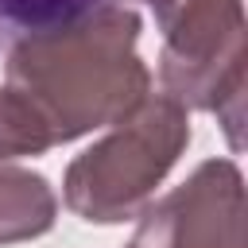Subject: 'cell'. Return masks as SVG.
<instances>
[{"label":"cell","mask_w":248,"mask_h":248,"mask_svg":"<svg viewBox=\"0 0 248 248\" xmlns=\"http://www.w3.org/2000/svg\"><path fill=\"white\" fill-rule=\"evenodd\" d=\"M143 19L128 4L16 39L4 50V78L46 124L54 143L128 120L151 93V70L136 54Z\"/></svg>","instance_id":"1"},{"label":"cell","mask_w":248,"mask_h":248,"mask_svg":"<svg viewBox=\"0 0 248 248\" xmlns=\"http://www.w3.org/2000/svg\"><path fill=\"white\" fill-rule=\"evenodd\" d=\"M116 4H124V0H116ZM143 4H151V8H159V4H167V0H143Z\"/></svg>","instance_id":"8"},{"label":"cell","mask_w":248,"mask_h":248,"mask_svg":"<svg viewBox=\"0 0 248 248\" xmlns=\"http://www.w3.org/2000/svg\"><path fill=\"white\" fill-rule=\"evenodd\" d=\"M136 248H248L244 174L232 159H205L167 198L140 209Z\"/></svg>","instance_id":"4"},{"label":"cell","mask_w":248,"mask_h":248,"mask_svg":"<svg viewBox=\"0 0 248 248\" xmlns=\"http://www.w3.org/2000/svg\"><path fill=\"white\" fill-rule=\"evenodd\" d=\"M58 198L50 182L27 167L0 163V244L35 240L54 229Z\"/></svg>","instance_id":"5"},{"label":"cell","mask_w":248,"mask_h":248,"mask_svg":"<svg viewBox=\"0 0 248 248\" xmlns=\"http://www.w3.org/2000/svg\"><path fill=\"white\" fill-rule=\"evenodd\" d=\"M190 147V116L167 93L147 101L93 147H85L62 178L66 205L89 225H120L140 217L155 186Z\"/></svg>","instance_id":"2"},{"label":"cell","mask_w":248,"mask_h":248,"mask_svg":"<svg viewBox=\"0 0 248 248\" xmlns=\"http://www.w3.org/2000/svg\"><path fill=\"white\" fill-rule=\"evenodd\" d=\"M128 248H136V244H128Z\"/></svg>","instance_id":"9"},{"label":"cell","mask_w":248,"mask_h":248,"mask_svg":"<svg viewBox=\"0 0 248 248\" xmlns=\"http://www.w3.org/2000/svg\"><path fill=\"white\" fill-rule=\"evenodd\" d=\"M163 50L159 85L182 108L213 112L240 147L248 31L240 0H167L155 8Z\"/></svg>","instance_id":"3"},{"label":"cell","mask_w":248,"mask_h":248,"mask_svg":"<svg viewBox=\"0 0 248 248\" xmlns=\"http://www.w3.org/2000/svg\"><path fill=\"white\" fill-rule=\"evenodd\" d=\"M101 4H116V0H0V58L16 39L74 23L97 12Z\"/></svg>","instance_id":"6"},{"label":"cell","mask_w":248,"mask_h":248,"mask_svg":"<svg viewBox=\"0 0 248 248\" xmlns=\"http://www.w3.org/2000/svg\"><path fill=\"white\" fill-rule=\"evenodd\" d=\"M54 140L43 124V116L8 85H0V163L23 159V155H43L50 151Z\"/></svg>","instance_id":"7"}]
</instances>
